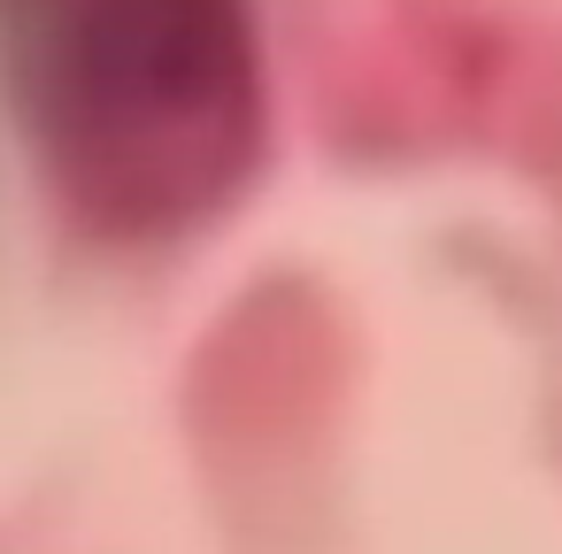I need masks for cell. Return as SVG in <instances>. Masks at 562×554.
Instances as JSON below:
<instances>
[{
	"instance_id": "1",
	"label": "cell",
	"mask_w": 562,
	"mask_h": 554,
	"mask_svg": "<svg viewBox=\"0 0 562 554\" xmlns=\"http://www.w3.org/2000/svg\"><path fill=\"white\" fill-rule=\"evenodd\" d=\"M0 39L32 178L93 247L193 239L270 162L255 0H0Z\"/></svg>"
},
{
	"instance_id": "2",
	"label": "cell",
	"mask_w": 562,
	"mask_h": 554,
	"mask_svg": "<svg viewBox=\"0 0 562 554\" xmlns=\"http://www.w3.org/2000/svg\"><path fill=\"white\" fill-rule=\"evenodd\" d=\"M324 132L370 162L477 155L562 193V9L347 0L324 39Z\"/></svg>"
}]
</instances>
